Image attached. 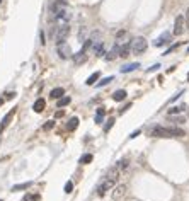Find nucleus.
Wrapping results in <instances>:
<instances>
[{"instance_id":"nucleus-33","label":"nucleus","mask_w":189,"mask_h":201,"mask_svg":"<svg viewBox=\"0 0 189 201\" xmlns=\"http://www.w3.org/2000/svg\"><path fill=\"white\" fill-rule=\"evenodd\" d=\"M125 36H126V31H118V34H116V39H118V41H119V39H121V38H125Z\"/></svg>"},{"instance_id":"nucleus-31","label":"nucleus","mask_w":189,"mask_h":201,"mask_svg":"<svg viewBox=\"0 0 189 201\" xmlns=\"http://www.w3.org/2000/svg\"><path fill=\"white\" fill-rule=\"evenodd\" d=\"M85 34H87V29H85V27H80V33H78V39H80V41H85Z\"/></svg>"},{"instance_id":"nucleus-20","label":"nucleus","mask_w":189,"mask_h":201,"mask_svg":"<svg viewBox=\"0 0 189 201\" xmlns=\"http://www.w3.org/2000/svg\"><path fill=\"white\" fill-rule=\"evenodd\" d=\"M99 77H101V73H99V72H94V73H92V75H90V77L85 80V84H87V85H94L95 82L99 80Z\"/></svg>"},{"instance_id":"nucleus-39","label":"nucleus","mask_w":189,"mask_h":201,"mask_svg":"<svg viewBox=\"0 0 189 201\" xmlns=\"http://www.w3.org/2000/svg\"><path fill=\"white\" fill-rule=\"evenodd\" d=\"M39 39H41V44L46 43V41H44V34H43V33H39Z\"/></svg>"},{"instance_id":"nucleus-3","label":"nucleus","mask_w":189,"mask_h":201,"mask_svg":"<svg viewBox=\"0 0 189 201\" xmlns=\"http://www.w3.org/2000/svg\"><path fill=\"white\" fill-rule=\"evenodd\" d=\"M146 48H148V43H146V39L142 38V36H138L131 41V51L135 55H142V53L146 51Z\"/></svg>"},{"instance_id":"nucleus-12","label":"nucleus","mask_w":189,"mask_h":201,"mask_svg":"<svg viewBox=\"0 0 189 201\" xmlns=\"http://www.w3.org/2000/svg\"><path fill=\"white\" fill-rule=\"evenodd\" d=\"M44 107H46V101L44 99H36V102L33 104V109H34V113H43Z\"/></svg>"},{"instance_id":"nucleus-36","label":"nucleus","mask_w":189,"mask_h":201,"mask_svg":"<svg viewBox=\"0 0 189 201\" xmlns=\"http://www.w3.org/2000/svg\"><path fill=\"white\" fill-rule=\"evenodd\" d=\"M12 97H15V92H9V94L5 95V101H10Z\"/></svg>"},{"instance_id":"nucleus-11","label":"nucleus","mask_w":189,"mask_h":201,"mask_svg":"<svg viewBox=\"0 0 189 201\" xmlns=\"http://www.w3.org/2000/svg\"><path fill=\"white\" fill-rule=\"evenodd\" d=\"M116 56H119V43H116L114 46H112V50L111 51H108L106 53V60L108 61H112Z\"/></svg>"},{"instance_id":"nucleus-29","label":"nucleus","mask_w":189,"mask_h":201,"mask_svg":"<svg viewBox=\"0 0 189 201\" xmlns=\"http://www.w3.org/2000/svg\"><path fill=\"white\" fill-rule=\"evenodd\" d=\"M112 124H114V118H109V121H108V123H106V126H104V131L108 133L109 130L112 128Z\"/></svg>"},{"instance_id":"nucleus-8","label":"nucleus","mask_w":189,"mask_h":201,"mask_svg":"<svg viewBox=\"0 0 189 201\" xmlns=\"http://www.w3.org/2000/svg\"><path fill=\"white\" fill-rule=\"evenodd\" d=\"M169 41H170V33H163L162 36H159V38L153 41V46L160 48V46H163V44H167Z\"/></svg>"},{"instance_id":"nucleus-25","label":"nucleus","mask_w":189,"mask_h":201,"mask_svg":"<svg viewBox=\"0 0 189 201\" xmlns=\"http://www.w3.org/2000/svg\"><path fill=\"white\" fill-rule=\"evenodd\" d=\"M170 121L176 124H182V123H186V118L184 116H170Z\"/></svg>"},{"instance_id":"nucleus-28","label":"nucleus","mask_w":189,"mask_h":201,"mask_svg":"<svg viewBox=\"0 0 189 201\" xmlns=\"http://www.w3.org/2000/svg\"><path fill=\"white\" fill-rule=\"evenodd\" d=\"M53 126H55V121H53V120H51V121H46V123L43 124V130H44V131H50Z\"/></svg>"},{"instance_id":"nucleus-13","label":"nucleus","mask_w":189,"mask_h":201,"mask_svg":"<svg viewBox=\"0 0 189 201\" xmlns=\"http://www.w3.org/2000/svg\"><path fill=\"white\" fill-rule=\"evenodd\" d=\"M186 109H187V106L186 104H179V106H174L169 109V116H176V114H180V113H184Z\"/></svg>"},{"instance_id":"nucleus-15","label":"nucleus","mask_w":189,"mask_h":201,"mask_svg":"<svg viewBox=\"0 0 189 201\" xmlns=\"http://www.w3.org/2000/svg\"><path fill=\"white\" fill-rule=\"evenodd\" d=\"M131 51V44L129 43H125V44H119V56L121 58H126Z\"/></svg>"},{"instance_id":"nucleus-18","label":"nucleus","mask_w":189,"mask_h":201,"mask_svg":"<svg viewBox=\"0 0 189 201\" xmlns=\"http://www.w3.org/2000/svg\"><path fill=\"white\" fill-rule=\"evenodd\" d=\"M72 102V99H70V95H63V97H60L58 101H56V106L60 107H65V106H68V104Z\"/></svg>"},{"instance_id":"nucleus-14","label":"nucleus","mask_w":189,"mask_h":201,"mask_svg":"<svg viewBox=\"0 0 189 201\" xmlns=\"http://www.w3.org/2000/svg\"><path fill=\"white\" fill-rule=\"evenodd\" d=\"M63 95H65V89H63V87H56V89H53L51 92H50V97H51L53 101H55V99L58 101V99L63 97Z\"/></svg>"},{"instance_id":"nucleus-35","label":"nucleus","mask_w":189,"mask_h":201,"mask_svg":"<svg viewBox=\"0 0 189 201\" xmlns=\"http://www.w3.org/2000/svg\"><path fill=\"white\" fill-rule=\"evenodd\" d=\"M159 68H160V65H159V63H157V65H152L150 68H148V72H155V70H159Z\"/></svg>"},{"instance_id":"nucleus-9","label":"nucleus","mask_w":189,"mask_h":201,"mask_svg":"<svg viewBox=\"0 0 189 201\" xmlns=\"http://www.w3.org/2000/svg\"><path fill=\"white\" fill-rule=\"evenodd\" d=\"M126 192V186L125 184H119V186H116V188L112 189V199H119V198L125 196Z\"/></svg>"},{"instance_id":"nucleus-10","label":"nucleus","mask_w":189,"mask_h":201,"mask_svg":"<svg viewBox=\"0 0 189 201\" xmlns=\"http://www.w3.org/2000/svg\"><path fill=\"white\" fill-rule=\"evenodd\" d=\"M92 50H94L95 56H102L106 55V48H104V41H97V43L92 44Z\"/></svg>"},{"instance_id":"nucleus-2","label":"nucleus","mask_w":189,"mask_h":201,"mask_svg":"<svg viewBox=\"0 0 189 201\" xmlns=\"http://www.w3.org/2000/svg\"><path fill=\"white\" fill-rule=\"evenodd\" d=\"M68 36H70V24L68 22H60L56 31L53 33V38L56 39V43H63Z\"/></svg>"},{"instance_id":"nucleus-17","label":"nucleus","mask_w":189,"mask_h":201,"mask_svg":"<svg viewBox=\"0 0 189 201\" xmlns=\"http://www.w3.org/2000/svg\"><path fill=\"white\" fill-rule=\"evenodd\" d=\"M112 99H114L116 102H121V101H125V99H126V90H123V89L116 90V92L112 94Z\"/></svg>"},{"instance_id":"nucleus-30","label":"nucleus","mask_w":189,"mask_h":201,"mask_svg":"<svg viewBox=\"0 0 189 201\" xmlns=\"http://www.w3.org/2000/svg\"><path fill=\"white\" fill-rule=\"evenodd\" d=\"M72 191H73V182H72V181H68V182L65 184V192H67V194H70Z\"/></svg>"},{"instance_id":"nucleus-27","label":"nucleus","mask_w":189,"mask_h":201,"mask_svg":"<svg viewBox=\"0 0 189 201\" xmlns=\"http://www.w3.org/2000/svg\"><path fill=\"white\" fill-rule=\"evenodd\" d=\"M92 158H94V157H92L90 154L82 155V157H80V164H90V162H92Z\"/></svg>"},{"instance_id":"nucleus-44","label":"nucleus","mask_w":189,"mask_h":201,"mask_svg":"<svg viewBox=\"0 0 189 201\" xmlns=\"http://www.w3.org/2000/svg\"><path fill=\"white\" fill-rule=\"evenodd\" d=\"M187 51H189V48H187Z\"/></svg>"},{"instance_id":"nucleus-26","label":"nucleus","mask_w":189,"mask_h":201,"mask_svg":"<svg viewBox=\"0 0 189 201\" xmlns=\"http://www.w3.org/2000/svg\"><path fill=\"white\" fill-rule=\"evenodd\" d=\"M128 164H129L128 158H121V160L116 164V165H118V169H119V171H125L126 167H128Z\"/></svg>"},{"instance_id":"nucleus-4","label":"nucleus","mask_w":189,"mask_h":201,"mask_svg":"<svg viewBox=\"0 0 189 201\" xmlns=\"http://www.w3.org/2000/svg\"><path fill=\"white\" fill-rule=\"evenodd\" d=\"M56 53L60 55L61 60H68V58L73 56L72 48H70V44L67 43V41H63V43H56Z\"/></svg>"},{"instance_id":"nucleus-45","label":"nucleus","mask_w":189,"mask_h":201,"mask_svg":"<svg viewBox=\"0 0 189 201\" xmlns=\"http://www.w3.org/2000/svg\"><path fill=\"white\" fill-rule=\"evenodd\" d=\"M0 201H4V199H0Z\"/></svg>"},{"instance_id":"nucleus-41","label":"nucleus","mask_w":189,"mask_h":201,"mask_svg":"<svg viewBox=\"0 0 189 201\" xmlns=\"http://www.w3.org/2000/svg\"><path fill=\"white\" fill-rule=\"evenodd\" d=\"M4 102H5V99H4V97H0V106H2Z\"/></svg>"},{"instance_id":"nucleus-24","label":"nucleus","mask_w":189,"mask_h":201,"mask_svg":"<svg viewBox=\"0 0 189 201\" xmlns=\"http://www.w3.org/2000/svg\"><path fill=\"white\" fill-rule=\"evenodd\" d=\"M31 186V182H22V184H15L12 186V191H22V189H27Z\"/></svg>"},{"instance_id":"nucleus-19","label":"nucleus","mask_w":189,"mask_h":201,"mask_svg":"<svg viewBox=\"0 0 189 201\" xmlns=\"http://www.w3.org/2000/svg\"><path fill=\"white\" fill-rule=\"evenodd\" d=\"M140 68V63H129V65H125L123 68H121V73H129L133 72V70Z\"/></svg>"},{"instance_id":"nucleus-7","label":"nucleus","mask_w":189,"mask_h":201,"mask_svg":"<svg viewBox=\"0 0 189 201\" xmlns=\"http://www.w3.org/2000/svg\"><path fill=\"white\" fill-rule=\"evenodd\" d=\"M14 114H15V107H14V109H10V111L7 113L4 118H2V121H0V133H2L5 128H7V126H9V123H10V120L14 118Z\"/></svg>"},{"instance_id":"nucleus-1","label":"nucleus","mask_w":189,"mask_h":201,"mask_svg":"<svg viewBox=\"0 0 189 201\" xmlns=\"http://www.w3.org/2000/svg\"><path fill=\"white\" fill-rule=\"evenodd\" d=\"M148 135L152 138H182V137H186V131L182 128H177V126H172V128L152 126Z\"/></svg>"},{"instance_id":"nucleus-37","label":"nucleus","mask_w":189,"mask_h":201,"mask_svg":"<svg viewBox=\"0 0 189 201\" xmlns=\"http://www.w3.org/2000/svg\"><path fill=\"white\" fill-rule=\"evenodd\" d=\"M129 107H131V102H129V104H126V106L123 107V109H119V113H121V114H123V113H125V111H128Z\"/></svg>"},{"instance_id":"nucleus-34","label":"nucleus","mask_w":189,"mask_h":201,"mask_svg":"<svg viewBox=\"0 0 189 201\" xmlns=\"http://www.w3.org/2000/svg\"><path fill=\"white\" fill-rule=\"evenodd\" d=\"M184 21H186V26H187V29H189V9L186 10V16H184Z\"/></svg>"},{"instance_id":"nucleus-16","label":"nucleus","mask_w":189,"mask_h":201,"mask_svg":"<svg viewBox=\"0 0 189 201\" xmlns=\"http://www.w3.org/2000/svg\"><path fill=\"white\" fill-rule=\"evenodd\" d=\"M119 169H118V165H114V167H111V169H109V172H108V175H106V177H108V179H112V181H118V177H119Z\"/></svg>"},{"instance_id":"nucleus-23","label":"nucleus","mask_w":189,"mask_h":201,"mask_svg":"<svg viewBox=\"0 0 189 201\" xmlns=\"http://www.w3.org/2000/svg\"><path fill=\"white\" fill-rule=\"evenodd\" d=\"M112 80H114V77H106V78H102V80L97 82V84H95V87H104V85H108V84H111Z\"/></svg>"},{"instance_id":"nucleus-5","label":"nucleus","mask_w":189,"mask_h":201,"mask_svg":"<svg viewBox=\"0 0 189 201\" xmlns=\"http://www.w3.org/2000/svg\"><path fill=\"white\" fill-rule=\"evenodd\" d=\"M114 184H116V181L104 177V181L99 184V186H97V189H95V191H97V194H99V196H104V194H106V192H108L109 189L114 188Z\"/></svg>"},{"instance_id":"nucleus-38","label":"nucleus","mask_w":189,"mask_h":201,"mask_svg":"<svg viewBox=\"0 0 189 201\" xmlns=\"http://www.w3.org/2000/svg\"><path fill=\"white\" fill-rule=\"evenodd\" d=\"M138 135H140V130H136V131H133L131 135H129V138H136Z\"/></svg>"},{"instance_id":"nucleus-42","label":"nucleus","mask_w":189,"mask_h":201,"mask_svg":"<svg viewBox=\"0 0 189 201\" xmlns=\"http://www.w3.org/2000/svg\"><path fill=\"white\" fill-rule=\"evenodd\" d=\"M187 80H189V73H187Z\"/></svg>"},{"instance_id":"nucleus-6","label":"nucleus","mask_w":189,"mask_h":201,"mask_svg":"<svg viewBox=\"0 0 189 201\" xmlns=\"http://www.w3.org/2000/svg\"><path fill=\"white\" fill-rule=\"evenodd\" d=\"M184 26H186V21H184V16H177L176 21H174V34L176 36H180L184 33Z\"/></svg>"},{"instance_id":"nucleus-32","label":"nucleus","mask_w":189,"mask_h":201,"mask_svg":"<svg viewBox=\"0 0 189 201\" xmlns=\"http://www.w3.org/2000/svg\"><path fill=\"white\" fill-rule=\"evenodd\" d=\"M182 94H184V90H179V92H177V94H176V95H174V97L170 99V102H174V101H177V99H179V97H180V95H182Z\"/></svg>"},{"instance_id":"nucleus-22","label":"nucleus","mask_w":189,"mask_h":201,"mask_svg":"<svg viewBox=\"0 0 189 201\" xmlns=\"http://www.w3.org/2000/svg\"><path fill=\"white\" fill-rule=\"evenodd\" d=\"M104 114H106V111H104L102 107H99V109H97V114H95V123H97V124H101V123H102Z\"/></svg>"},{"instance_id":"nucleus-21","label":"nucleus","mask_w":189,"mask_h":201,"mask_svg":"<svg viewBox=\"0 0 189 201\" xmlns=\"http://www.w3.org/2000/svg\"><path fill=\"white\" fill-rule=\"evenodd\" d=\"M77 126H78V118H70L68 124H67V130L73 131V130H77Z\"/></svg>"},{"instance_id":"nucleus-43","label":"nucleus","mask_w":189,"mask_h":201,"mask_svg":"<svg viewBox=\"0 0 189 201\" xmlns=\"http://www.w3.org/2000/svg\"><path fill=\"white\" fill-rule=\"evenodd\" d=\"M0 4H2V0H0Z\"/></svg>"},{"instance_id":"nucleus-40","label":"nucleus","mask_w":189,"mask_h":201,"mask_svg":"<svg viewBox=\"0 0 189 201\" xmlns=\"http://www.w3.org/2000/svg\"><path fill=\"white\" fill-rule=\"evenodd\" d=\"M65 114V113L63 111H61V109H60V111H58V113H56V114H55V118H61V116H63Z\"/></svg>"}]
</instances>
